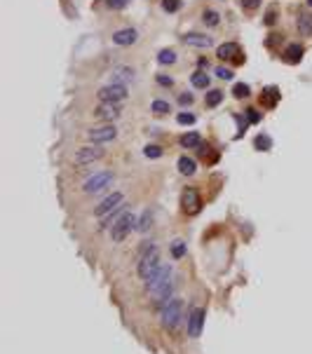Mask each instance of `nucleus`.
Here are the masks:
<instances>
[{
    "mask_svg": "<svg viewBox=\"0 0 312 354\" xmlns=\"http://www.w3.org/2000/svg\"><path fill=\"white\" fill-rule=\"evenodd\" d=\"M162 10L169 14H174L181 10V0H162Z\"/></svg>",
    "mask_w": 312,
    "mask_h": 354,
    "instance_id": "nucleus-32",
    "label": "nucleus"
},
{
    "mask_svg": "<svg viewBox=\"0 0 312 354\" xmlns=\"http://www.w3.org/2000/svg\"><path fill=\"white\" fill-rule=\"evenodd\" d=\"M99 101H108V104H122L124 99L129 96L127 92V85H115V82H110L106 87H101L99 89Z\"/></svg>",
    "mask_w": 312,
    "mask_h": 354,
    "instance_id": "nucleus-7",
    "label": "nucleus"
},
{
    "mask_svg": "<svg viewBox=\"0 0 312 354\" xmlns=\"http://www.w3.org/2000/svg\"><path fill=\"white\" fill-rule=\"evenodd\" d=\"M192 101H195V99H192V94H181V96H178V104L183 106V108H186V106H190Z\"/></svg>",
    "mask_w": 312,
    "mask_h": 354,
    "instance_id": "nucleus-39",
    "label": "nucleus"
},
{
    "mask_svg": "<svg viewBox=\"0 0 312 354\" xmlns=\"http://www.w3.org/2000/svg\"><path fill=\"white\" fill-rule=\"evenodd\" d=\"M178 143L183 145V148H188V150H195V148H202V136L197 131H186L178 139Z\"/></svg>",
    "mask_w": 312,
    "mask_h": 354,
    "instance_id": "nucleus-16",
    "label": "nucleus"
},
{
    "mask_svg": "<svg viewBox=\"0 0 312 354\" xmlns=\"http://www.w3.org/2000/svg\"><path fill=\"white\" fill-rule=\"evenodd\" d=\"M279 99H282V94H279V89H277V87H268V89L263 92V96H260V101L268 106V108H275Z\"/></svg>",
    "mask_w": 312,
    "mask_h": 354,
    "instance_id": "nucleus-21",
    "label": "nucleus"
},
{
    "mask_svg": "<svg viewBox=\"0 0 312 354\" xmlns=\"http://www.w3.org/2000/svg\"><path fill=\"white\" fill-rule=\"evenodd\" d=\"M160 267H162V263H160V249H157V244L155 242H143V247L139 249V263H136L139 277L143 282H148Z\"/></svg>",
    "mask_w": 312,
    "mask_h": 354,
    "instance_id": "nucleus-1",
    "label": "nucleus"
},
{
    "mask_svg": "<svg viewBox=\"0 0 312 354\" xmlns=\"http://www.w3.org/2000/svg\"><path fill=\"white\" fill-rule=\"evenodd\" d=\"M232 96H235V99H246V96H249V85L237 82V85L232 87Z\"/></svg>",
    "mask_w": 312,
    "mask_h": 354,
    "instance_id": "nucleus-30",
    "label": "nucleus"
},
{
    "mask_svg": "<svg viewBox=\"0 0 312 354\" xmlns=\"http://www.w3.org/2000/svg\"><path fill=\"white\" fill-rule=\"evenodd\" d=\"M113 139H118V129L115 124H101V127H94V129L87 131V141L89 143H108Z\"/></svg>",
    "mask_w": 312,
    "mask_h": 354,
    "instance_id": "nucleus-8",
    "label": "nucleus"
},
{
    "mask_svg": "<svg viewBox=\"0 0 312 354\" xmlns=\"http://www.w3.org/2000/svg\"><path fill=\"white\" fill-rule=\"evenodd\" d=\"M308 5H310V7H312V0H308Z\"/></svg>",
    "mask_w": 312,
    "mask_h": 354,
    "instance_id": "nucleus-42",
    "label": "nucleus"
},
{
    "mask_svg": "<svg viewBox=\"0 0 312 354\" xmlns=\"http://www.w3.org/2000/svg\"><path fill=\"white\" fill-rule=\"evenodd\" d=\"M143 155H146V158L148 159H157V158H162V148H160V145H146V148H143Z\"/></svg>",
    "mask_w": 312,
    "mask_h": 354,
    "instance_id": "nucleus-29",
    "label": "nucleus"
},
{
    "mask_svg": "<svg viewBox=\"0 0 312 354\" xmlns=\"http://www.w3.org/2000/svg\"><path fill=\"white\" fill-rule=\"evenodd\" d=\"M176 122L178 124H183V127H186V124H195V115H192V113H178Z\"/></svg>",
    "mask_w": 312,
    "mask_h": 354,
    "instance_id": "nucleus-33",
    "label": "nucleus"
},
{
    "mask_svg": "<svg viewBox=\"0 0 312 354\" xmlns=\"http://www.w3.org/2000/svg\"><path fill=\"white\" fill-rule=\"evenodd\" d=\"M181 207L186 213H197L202 209V197L197 193V188H186L183 195H181Z\"/></svg>",
    "mask_w": 312,
    "mask_h": 354,
    "instance_id": "nucleus-10",
    "label": "nucleus"
},
{
    "mask_svg": "<svg viewBox=\"0 0 312 354\" xmlns=\"http://www.w3.org/2000/svg\"><path fill=\"white\" fill-rule=\"evenodd\" d=\"M150 110L157 115V118H162V115H167L169 110H172V106H169V101H162V99H155L153 104H150Z\"/></svg>",
    "mask_w": 312,
    "mask_h": 354,
    "instance_id": "nucleus-24",
    "label": "nucleus"
},
{
    "mask_svg": "<svg viewBox=\"0 0 312 354\" xmlns=\"http://www.w3.org/2000/svg\"><path fill=\"white\" fill-rule=\"evenodd\" d=\"M204 321H207V310L204 307H190L188 319H186V331L190 338H200L204 331Z\"/></svg>",
    "mask_w": 312,
    "mask_h": 354,
    "instance_id": "nucleus-6",
    "label": "nucleus"
},
{
    "mask_svg": "<svg viewBox=\"0 0 312 354\" xmlns=\"http://www.w3.org/2000/svg\"><path fill=\"white\" fill-rule=\"evenodd\" d=\"M122 115V104H108V101H99L94 108V118L104 120V122H113Z\"/></svg>",
    "mask_w": 312,
    "mask_h": 354,
    "instance_id": "nucleus-9",
    "label": "nucleus"
},
{
    "mask_svg": "<svg viewBox=\"0 0 312 354\" xmlns=\"http://www.w3.org/2000/svg\"><path fill=\"white\" fill-rule=\"evenodd\" d=\"M216 56L221 61H242V50H240V45L237 42H223L221 47L216 50Z\"/></svg>",
    "mask_w": 312,
    "mask_h": 354,
    "instance_id": "nucleus-12",
    "label": "nucleus"
},
{
    "mask_svg": "<svg viewBox=\"0 0 312 354\" xmlns=\"http://www.w3.org/2000/svg\"><path fill=\"white\" fill-rule=\"evenodd\" d=\"M104 155H106V150H104L99 143L85 145V148H80V150L75 153L73 164H75V167H87V164H94L99 159H104Z\"/></svg>",
    "mask_w": 312,
    "mask_h": 354,
    "instance_id": "nucleus-5",
    "label": "nucleus"
},
{
    "mask_svg": "<svg viewBox=\"0 0 312 354\" xmlns=\"http://www.w3.org/2000/svg\"><path fill=\"white\" fill-rule=\"evenodd\" d=\"M176 167H178V171H181L183 176H192V174L197 171V162H195L192 158H188V155H183V158H178Z\"/></svg>",
    "mask_w": 312,
    "mask_h": 354,
    "instance_id": "nucleus-19",
    "label": "nucleus"
},
{
    "mask_svg": "<svg viewBox=\"0 0 312 354\" xmlns=\"http://www.w3.org/2000/svg\"><path fill=\"white\" fill-rule=\"evenodd\" d=\"M150 225H153V211L146 209L141 216H139V225H136V230H139V232H148Z\"/></svg>",
    "mask_w": 312,
    "mask_h": 354,
    "instance_id": "nucleus-23",
    "label": "nucleus"
},
{
    "mask_svg": "<svg viewBox=\"0 0 312 354\" xmlns=\"http://www.w3.org/2000/svg\"><path fill=\"white\" fill-rule=\"evenodd\" d=\"M183 42L188 47H197V50H209L214 45V40L209 38V35H204V33H186L183 35Z\"/></svg>",
    "mask_w": 312,
    "mask_h": 354,
    "instance_id": "nucleus-15",
    "label": "nucleus"
},
{
    "mask_svg": "<svg viewBox=\"0 0 312 354\" xmlns=\"http://www.w3.org/2000/svg\"><path fill=\"white\" fill-rule=\"evenodd\" d=\"M200 68H209V61L207 59H200Z\"/></svg>",
    "mask_w": 312,
    "mask_h": 354,
    "instance_id": "nucleus-41",
    "label": "nucleus"
},
{
    "mask_svg": "<svg viewBox=\"0 0 312 354\" xmlns=\"http://www.w3.org/2000/svg\"><path fill=\"white\" fill-rule=\"evenodd\" d=\"M157 310H160V324H162L167 331H176L181 324H183V301L172 296L169 301L157 302Z\"/></svg>",
    "mask_w": 312,
    "mask_h": 354,
    "instance_id": "nucleus-2",
    "label": "nucleus"
},
{
    "mask_svg": "<svg viewBox=\"0 0 312 354\" xmlns=\"http://www.w3.org/2000/svg\"><path fill=\"white\" fill-rule=\"evenodd\" d=\"M136 225H139V216H136L134 211H124L122 216L113 223V228H110V237H113V242H124L127 235L134 230Z\"/></svg>",
    "mask_w": 312,
    "mask_h": 354,
    "instance_id": "nucleus-3",
    "label": "nucleus"
},
{
    "mask_svg": "<svg viewBox=\"0 0 312 354\" xmlns=\"http://www.w3.org/2000/svg\"><path fill=\"white\" fill-rule=\"evenodd\" d=\"M190 82H192V87H197V89H209V75H207V73H202V71L192 73Z\"/></svg>",
    "mask_w": 312,
    "mask_h": 354,
    "instance_id": "nucleus-25",
    "label": "nucleus"
},
{
    "mask_svg": "<svg viewBox=\"0 0 312 354\" xmlns=\"http://www.w3.org/2000/svg\"><path fill=\"white\" fill-rule=\"evenodd\" d=\"M129 2H132V0H106V5H108L110 10H124Z\"/></svg>",
    "mask_w": 312,
    "mask_h": 354,
    "instance_id": "nucleus-35",
    "label": "nucleus"
},
{
    "mask_svg": "<svg viewBox=\"0 0 312 354\" xmlns=\"http://www.w3.org/2000/svg\"><path fill=\"white\" fill-rule=\"evenodd\" d=\"M296 26H298L300 35H305V38H312V14H298V21H296Z\"/></svg>",
    "mask_w": 312,
    "mask_h": 354,
    "instance_id": "nucleus-20",
    "label": "nucleus"
},
{
    "mask_svg": "<svg viewBox=\"0 0 312 354\" xmlns=\"http://www.w3.org/2000/svg\"><path fill=\"white\" fill-rule=\"evenodd\" d=\"M157 85H162V87H172V85H174V78H169V75L160 73V75H157Z\"/></svg>",
    "mask_w": 312,
    "mask_h": 354,
    "instance_id": "nucleus-36",
    "label": "nucleus"
},
{
    "mask_svg": "<svg viewBox=\"0 0 312 354\" xmlns=\"http://www.w3.org/2000/svg\"><path fill=\"white\" fill-rule=\"evenodd\" d=\"M254 143H256L258 150H270V148H272V139H270V136H265V134H260V136H256V141H254Z\"/></svg>",
    "mask_w": 312,
    "mask_h": 354,
    "instance_id": "nucleus-31",
    "label": "nucleus"
},
{
    "mask_svg": "<svg viewBox=\"0 0 312 354\" xmlns=\"http://www.w3.org/2000/svg\"><path fill=\"white\" fill-rule=\"evenodd\" d=\"M202 21L204 24H207V26H218V24H221V14L216 12V10H204L202 12Z\"/></svg>",
    "mask_w": 312,
    "mask_h": 354,
    "instance_id": "nucleus-28",
    "label": "nucleus"
},
{
    "mask_svg": "<svg viewBox=\"0 0 312 354\" xmlns=\"http://www.w3.org/2000/svg\"><path fill=\"white\" fill-rule=\"evenodd\" d=\"M139 40V31L136 28H120L113 33V45L118 47H129V45H136Z\"/></svg>",
    "mask_w": 312,
    "mask_h": 354,
    "instance_id": "nucleus-13",
    "label": "nucleus"
},
{
    "mask_svg": "<svg viewBox=\"0 0 312 354\" xmlns=\"http://www.w3.org/2000/svg\"><path fill=\"white\" fill-rule=\"evenodd\" d=\"M303 45H298V42H291L289 47L284 50V59L289 61V64H298L300 59H303Z\"/></svg>",
    "mask_w": 312,
    "mask_h": 354,
    "instance_id": "nucleus-18",
    "label": "nucleus"
},
{
    "mask_svg": "<svg viewBox=\"0 0 312 354\" xmlns=\"http://www.w3.org/2000/svg\"><path fill=\"white\" fill-rule=\"evenodd\" d=\"M216 75L221 80H232V78H235V73H232L230 68H225V66H218V68H216Z\"/></svg>",
    "mask_w": 312,
    "mask_h": 354,
    "instance_id": "nucleus-34",
    "label": "nucleus"
},
{
    "mask_svg": "<svg viewBox=\"0 0 312 354\" xmlns=\"http://www.w3.org/2000/svg\"><path fill=\"white\" fill-rule=\"evenodd\" d=\"M221 101H223V92H221V89H209V94L204 96V104H207V108H216Z\"/></svg>",
    "mask_w": 312,
    "mask_h": 354,
    "instance_id": "nucleus-27",
    "label": "nucleus"
},
{
    "mask_svg": "<svg viewBox=\"0 0 312 354\" xmlns=\"http://www.w3.org/2000/svg\"><path fill=\"white\" fill-rule=\"evenodd\" d=\"M124 211H127V204H120L115 211H110V213H106V216H101V230H110V228H113V223L122 216Z\"/></svg>",
    "mask_w": 312,
    "mask_h": 354,
    "instance_id": "nucleus-17",
    "label": "nucleus"
},
{
    "mask_svg": "<svg viewBox=\"0 0 312 354\" xmlns=\"http://www.w3.org/2000/svg\"><path fill=\"white\" fill-rule=\"evenodd\" d=\"M169 251H172L174 258H183V256L188 253V244H186L183 239H174V242L169 244Z\"/></svg>",
    "mask_w": 312,
    "mask_h": 354,
    "instance_id": "nucleus-22",
    "label": "nucleus"
},
{
    "mask_svg": "<svg viewBox=\"0 0 312 354\" xmlns=\"http://www.w3.org/2000/svg\"><path fill=\"white\" fill-rule=\"evenodd\" d=\"M275 17H277V12H275V10H270V12L265 14V24H268V26H272V24H275V21H277V19H275Z\"/></svg>",
    "mask_w": 312,
    "mask_h": 354,
    "instance_id": "nucleus-40",
    "label": "nucleus"
},
{
    "mask_svg": "<svg viewBox=\"0 0 312 354\" xmlns=\"http://www.w3.org/2000/svg\"><path fill=\"white\" fill-rule=\"evenodd\" d=\"M120 204H124V195H122V193H110L106 199H101V202H99V207L94 209V213L101 218V216H106V213H110V211H115Z\"/></svg>",
    "mask_w": 312,
    "mask_h": 354,
    "instance_id": "nucleus-11",
    "label": "nucleus"
},
{
    "mask_svg": "<svg viewBox=\"0 0 312 354\" xmlns=\"http://www.w3.org/2000/svg\"><path fill=\"white\" fill-rule=\"evenodd\" d=\"M134 78H136V71L132 66H115V68L110 71V82H115V85L134 82Z\"/></svg>",
    "mask_w": 312,
    "mask_h": 354,
    "instance_id": "nucleus-14",
    "label": "nucleus"
},
{
    "mask_svg": "<svg viewBox=\"0 0 312 354\" xmlns=\"http://www.w3.org/2000/svg\"><path fill=\"white\" fill-rule=\"evenodd\" d=\"M113 181H115V174H113V171H96V174H92V176L82 183V193H85V195H96V193L110 188Z\"/></svg>",
    "mask_w": 312,
    "mask_h": 354,
    "instance_id": "nucleus-4",
    "label": "nucleus"
},
{
    "mask_svg": "<svg viewBox=\"0 0 312 354\" xmlns=\"http://www.w3.org/2000/svg\"><path fill=\"white\" fill-rule=\"evenodd\" d=\"M246 120H249V122H254V124H256V122H260V115H258V110L249 108V110H246Z\"/></svg>",
    "mask_w": 312,
    "mask_h": 354,
    "instance_id": "nucleus-38",
    "label": "nucleus"
},
{
    "mask_svg": "<svg viewBox=\"0 0 312 354\" xmlns=\"http://www.w3.org/2000/svg\"><path fill=\"white\" fill-rule=\"evenodd\" d=\"M178 61V56L174 50H162V52L157 54V64L160 66H172V64H176Z\"/></svg>",
    "mask_w": 312,
    "mask_h": 354,
    "instance_id": "nucleus-26",
    "label": "nucleus"
},
{
    "mask_svg": "<svg viewBox=\"0 0 312 354\" xmlns=\"http://www.w3.org/2000/svg\"><path fill=\"white\" fill-rule=\"evenodd\" d=\"M242 7L244 10H258L260 7V0H242Z\"/></svg>",
    "mask_w": 312,
    "mask_h": 354,
    "instance_id": "nucleus-37",
    "label": "nucleus"
}]
</instances>
